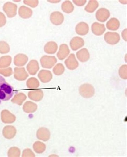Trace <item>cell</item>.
I'll return each mask as SVG.
<instances>
[{"label": "cell", "mask_w": 127, "mask_h": 157, "mask_svg": "<svg viewBox=\"0 0 127 157\" xmlns=\"http://www.w3.org/2000/svg\"><path fill=\"white\" fill-rule=\"evenodd\" d=\"M14 94L13 87L6 82L3 77L0 76V100L8 101L12 98Z\"/></svg>", "instance_id": "cell-1"}, {"label": "cell", "mask_w": 127, "mask_h": 157, "mask_svg": "<svg viewBox=\"0 0 127 157\" xmlns=\"http://www.w3.org/2000/svg\"><path fill=\"white\" fill-rule=\"evenodd\" d=\"M79 91L80 95L85 98H91L95 94L93 86L89 84H83L80 87Z\"/></svg>", "instance_id": "cell-2"}, {"label": "cell", "mask_w": 127, "mask_h": 157, "mask_svg": "<svg viewBox=\"0 0 127 157\" xmlns=\"http://www.w3.org/2000/svg\"><path fill=\"white\" fill-rule=\"evenodd\" d=\"M104 39L108 44L114 45L119 42L120 37L119 33L116 32H107L104 36Z\"/></svg>", "instance_id": "cell-3"}, {"label": "cell", "mask_w": 127, "mask_h": 157, "mask_svg": "<svg viewBox=\"0 0 127 157\" xmlns=\"http://www.w3.org/2000/svg\"><path fill=\"white\" fill-rule=\"evenodd\" d=\"M110 16V13L108 10L106 8L99 9L95 14L97 20L100 22H104Z\"/></svg>", "instance_id": "cell-4"}, {"label": "cell", "mask_w": 127, "mask_h": 157, "mask_svg": "<svg viewBox=\"0 0 127 157\" xmlns=\"http://www.w3.org/2000/svg\"><path fill=\"white\" fill-rule=\"evenodd\" d=\"M84 44V42L83 39L79 37L73 38L71 40L70 45L72 49L74 51H76L82 48Z\"/></svg>", "instance_id": "cell-5"}, {"label": "cell", "mask_w": 127, "mask_h": 157, "mask_svg": "<svg viewBox=\"0 0 127 157\" xmlns=\"http://www.w3.org/2000/svg\"><path fill=\"white\" fill-rule=\"evenodd\" d=\"M92 31L94 35L100 36L103 34L106 30L104 24L95 22L92 25Z\"/></svg>", "instance_id": "cell-6"}, {"label": "cell", "mask_w": 127, "mask_h": 157, "mask_svg": "<svg viewBox=\"0 0 127 157\" xmlns=\"http://www.w3.org/2000/svg\"><path fill=\"white\" fill-rule=\"evenodd\" d=\"M75 30L78 35L84 36L88 33L89 26L86 23L80 22L76 26Z\"/></svg>", "instance_id": "cell-7"}, {"label": "cell", "mask_w": 127, "mask_h": 157, "mask_svg": "<svg viewBox=\"0 0 127 157\" xmlns=\"http://www.w3.org/2000/svg\"><path fill=\"white\" fill-rule=\"evenodd\" d=\"M65 63L68 68L71 70L76 69L79 66V62L77 61L75 55L71 54L66 60Z\"/></svg>", "instance_id": "cell-8"}, {"label": "cell", "mask_w": 127, "mask_h": 157, "mask_svg": "<svg viewBox=\"0 0 127 157\" xmlns=\"http://www.w3.org/2000/svg\"><path fill=\"white\" fill-rule=\"evenodd\" d=\"M76 56L78 59L82 62H87L90 58L89 52L86 48L79 51L76 53Z\"/></svg>", "instance_id": "cell-9"}, {"label": "cell", "mask_w": 127, "mask_h": 157, "mask_svg": "<svg viewBox=\"0 0 127 157\" xmlns=\"http://www.w3.org/2000/svg\"><path fill=\"white\" fill-rule=\"evenodd\" d=\"M120 25V23L118 19L112 18L110 19L106 23V27L109 30L116 31L118 30Z\"/></svg>", "instance_id": "cell-10"}, {"label": "cell", "mask_w": 127, "mask_h": 157, "mask_svg": "<svg viewBox=\"0 0 127 157\" xmlns=\"http://www.w3.org/2000/svg\"><path fill=\"white\" fill-rule=\"evenodd\" d=\"M51 20L52 22L55 25H60L63 21V17L62 13L59 12H55L51 15Z\"/></svg>", "instance_id": "cell-11"}, {"label": "cell", "mask_w": 127, "mask_h": 157, "mask_svg": "<svg viewBox=\"0 0 127 157\" xmlns=\"http://www.w3.org/2000/svg\"><path fill=\"white\" fill-rule=\"evenodd\" d=\"M98 2L95 1H89L85 8V10L89 13H92L98 8Z\"/></svg>", "instance_id": "cell-12"}, {"label": "cell", "mask_w": 127, "mask_h": 157, "mask_svg": "<svg viewBox=\"0 0 127 157\" xmlns=\"http://www.w3.org/2000/svg\"><path fill=\"white\" fill-rule=\"evenodd\" d=\"M70 52L69 48L67 45H62L58 53V57L60 59H63L69 54Z\"/></svg>", "instance_id": "cell-13"}, {"label": "cell", "mask_w": 127, "mask_h": 157, "mask_svg": "<svg viewBox=\"0 0 127 157\" xmlns=\"http://www.w3.org/2000/svg\"><path fill=\"white\" fill-rule=\"evenodd\" d=\"M62 8L63 11L66 13H69L74 10V6L70 1H66L63 4Z\"/></svg>", "instance_id": "cell-14"}, {"label": "cell", "mask_w": 127, "mask_h": 157, "mask_svg": "<svg viewBox=\"0 0 127 157\" xmlns=\"http://www.w3.org/2000/svg\"><path fill=\"white\" fill-rule=\"evenodd\" d=\"M127 66L125 64L121 66L119 70V74L121 78L123 79H126L127 78Z\"/></svg>", "instance_id": "cell-15"}, {"label": "cell", "mask_w": 127, "mask_h": 157, "mask_svg": "<svg viewBox=\"0 0 127 157\" xmlns=\"http://www.w3.org/2000/svg\"><path fill=\"white\" fill-rule=\"evenodd\" d=\"M64 67L62 65H58L55 67L54 70L55 74H60L64 71Z\"/></svg>", "instance_id": "cell-16"}, {"label": "cell", "mask_w": 127, "mask_h": 157, "mask_svg": "<svg viewBox=\"0 0 127 157\" xmlns=\"http://www.w3.org/2000/svg\"><path fill=\"white\" fill-rule=\"evenodd\" d=\"M87 1H84V0H82V1H77V0H76V1H73V2H74V3L76 5V6H84L85 4H86L87 2Z\"/></svg>", "instance_id": "cell-17"}, {"label": "cell", "mask_w": 127, "mask_h": 157, "mask_svg": "<svg viewBox=\"0 0 127 157\" xmlns=\"http://www.w3.org/2000/svg\"><path fill=\"white\" fill-rule=\"evenodd\" d=\"M122 37L123 39L126 41H127V29H125L124 30L122 31L121 33Z\"/></svg>", "instance_id": "cell-18"}]
</instances>
